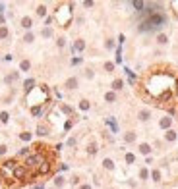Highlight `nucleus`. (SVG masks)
<instances>
[{
  "label": "nucleus",
  "instance_id": "obj_1",
  "mask_svg": "<svg viewBox=\"0 0 178 189\" xmlns=\"http://www.w3.org/2000/svg\"><path fill=\"white\" fill-rule=\"evenodd\" d=\"M172 83H174V79H172L170 74H167V71H155V74L147 79L145 87H147V91H149L155 98H161L163 95L170 93Z\"/></svg>",
  "mask_w": 178,
  "mask_h": 189
},
{
  "label": "nucleus",
  "instance_id": "obj_2",
  "mask_svg": "<svg viewBox=\"0 0 178 189\" xmlns=\"http://www.w3.org/2000/svg\"><path fill=\"white\" fill-rule=\"evenodd\" d=\"M167 23V18L163 16V14H151L147 19H143L141 21V25H139V31H155V29H159V27H163Z\"/></svg>",
  "mask_w": 178,
  "mask_h": 189
},
{
  "label": "nucleus",
  "instance_id": "obj_3",
  "mask_svg": "<svg viewBox=\"0 0 178 189\" xmlns=\"http://www.w3.org/2000/svg\"><path fill=\"white\" fill-rule=\"evenodd\" d=\"M47 98H49V89L44 85H41V87H33L31 91L27 93V102L29 104H44L47 102Z\"/></svg>",
  "mask_w": 178,
  "mask_h": 189
},
{
  "label": "nucleus",
  "instance_id": "obj_4",
  "mask_svg": "<svg viewBox=\"0 0 178 189\" xmlns=\"http://www.w3.org/2000/svg\"><path fill=\"white\" fill-rule=\"evenodd\" d=\"M16 168H18V162L16 160H6V162H2L0 164V178L2 180H14V172H16Z\"/></svg>",
  "mask_w": 178,
  "mask_h": 189
},
{
  "label": "nucleus",
  "instance_id": "obj_5",
  "mask_svg": "<svg viewBox=\"0 0 178 189\" xmlns=\"http://www.w3.org/2000/svg\"><path fill=\"white\" fill-rule=\"evenodd\" d=\"M56 19L62 27H68L70 25V19H72V10L70 8H58L56 10Z\"/></svg>",
  "mask_w": 178,
  "mask_h": 189
},
{
  "label": "nucleus",
  "instance_id": "obj_6",
  "mask_svg": "<svg viewBox=\"0 0 178 189\" xmlns=\"http://www.w3.org/2000/svg\"><path fill=\"white\" fill-rule=\"evenodd\" d=\"M66 87H68V89H76V87H78V79L76 77H70L66 81Z\"/></svg>",
  "mask_w": 178,
  "mask_h": 189
},
{
  "label": "nucleus",
  "instance_id": "obj_7",
  "mask_svg": "<svg viewBox=\"0 0 178 189\" xmlns=\"http://www.w3.org/2000/svg\"><path fill=\"white\" fill-rule=\"evenodd\" d=\"M149 151H151V147H149V145H145V143H141V145H139V152L149 154Z\"/></svg>",
  "mask_w": 178,
  "mask_h": 189
},
{
  "label": "nucleus",
  "instance_id": "obj_8",
  "mask_svg": "<svg viewBox=\"0 0 178 189\" xmlns=\"http://www.w3.org/2000/svg\"><path fill=\"white\" fill-rule=\"evenodd\" d=\"M31 23H33V21H31V18H23V19H21V25H23L25 29L31 27Z\"/></svg>",
  "mask_w": 178,
  "mask_h": 189
},
{
  "label": "nucleus",
  "instance_id": "obj_9",
  "mask_svg": "<svg viewBox=\"0 0 178 189\" xmlns=\"http://www.w3.org/2000/svg\"><path fill=\"white\" fill-rule=\"evenodd\" d=\"M83 41H76V45H74V50H83Z\"/></svg>",
  "mask_w": 178,
  "mask_h": 189
},
{
  "label": "nucleus",
  "instance_id": "obj_10",
  "mask_svg": "<svg viewBox=\"0 0 178 189\" xmlns=\"http://www.w3.org/2000/svg\"><path fill=\"white\" fill-rule=\"evenodd\" d=\"M33 85H35V81H33V79H27V81H25V89H27V91H31V89H33Z\"/></svg>",
  "mask_w": 178,
  "mask_h": 189
},
{
  "label": "nucleus",
  "instance_id": "obj_11",
  "mask_svg": "<svg viewBox=\"0 0 178 189\" xmlns=\"http://www.w3.org/2000/svg\"><path fill=\"white\" fill-rule=\"evenodd\" d=\"M176 139V131H167V141H174Z\"/></svg>",
  "mask_w": 178,
  "mask_h": 189
},
{
  "label": "nucleus",
  "instance_id": "obj_12",
  "mask_svg": "<svg viewBox=\"0 0 178 189\" xmlns=\"http://www.w3.org/2000/svg\"><path fill=\"white\" fill-rule=\"evenodd\" d=\"M170 125V118H163L161 120V127H168Z\"/></svg>",
  "mask_w": 178,
  "mask_h": 189
},
{
  "label": "nucleus",
  "instance_id": "obj_13",
  "mask_svg": "<svg viewBox=\"0 0 178 189\" xmlns=\"http://www.w3.org/2000/svg\"><path fill=\"white\" fill-rule=\"evenodd\" d=\"M37 133H39V135H47V127H44V125H39V127H37Z\"/></svg>",
  "mask_w": 178,
  "mask_h": 189
},
{
  "label": "nucleus",
  "instance_id": "obj_14",
  "mask_svg": "<svg viewBox=\"0 0 178 189\" xmlns=\"http://www.w3.org/2000/svg\"><path fill=\"white\" fill-rule=\"evenodd\" d=\"M105 98H107V102H114V98H116V97H114V93H107V97H105Z\"/></svg>",
  "mask_w": 178,
  "mask_h": 189
},
{
  "label": "nucleus",
  "instance_id": "obj_15",
  "mask_svg": "<svg viewBox=\"0 0 178 189\" xmlns=\"http://www.w3.org/2000/svg\"><path fill=\"white\" fill-rule=\"evenodd\" d=\"M122 85H124V83H122L120 79H116V81L112 83V87H114V89H122Z\"/></svg>",
  "mask_w": 178,
  "mask_h": 189
},
{
  "label": "nucleus",
  "instance_id": "obj_16",
  "mask_svg": "<svg viewBox=\"0 0 178 189\" xmlns=\"http://www.w3.org/2000/svg\"><path fill=\"white\" fill-rule=\"evenodd\" d=\"M147 118H149V112H147V110L139 112V120H147Z\"/></svg>",
  "mask_w": 178,
  "mask_h": 189
},
{
  "label": "nucleus",
  "instance_id": "obj_17",
  "mask_svg": "<svg viewBox=\"0 0 178 189\" xmlns=\"http://www.w3.org/2000/svg\"><path fill=\"white\" fill-rule=\"evenodd\" d=\"M31 114H33V116H39V114H41V106H33V108H31Z\"/></svg>",
  "mask_w": 178,
  "mask_h": 189
},
{
  "label": "nucleus",
  "instance_id": "obj_18",
  "mask_svg": "<svg viewBox=\"0 0 178 189\" xmlns=\"http://www.w3.org/2000/svg\"><path fill=\"white\" fill-rule=\"evenodd\" d=\"M54 183H56V187H60V185H64V178H60V176H58V178L54 180Z\"/></svg>",
  "mask_w": 178,
  "mask_h": 189
},
{
  "label": "nucleus",
  "instance_id": "obj_19",
  "mask_svg": "<svg viewBox=\"0 0 178 189\" xmlns=\"http://www.w3.org/2000/svg\"><path fill=\"white\" fill-rule=\"evenodd\" d=\"M132 6H134V8H138V10L145 8V4H143V2H132Z\"/></svg>",
  "mask_w": 178,
  "mask_h": 189
},
{
  "label": "nucleus",
  "instance_id": "obj_20",
  "mask_svg": "<svg viewBox=\"0 0 178 189\" xmlns=\"http://www.w3.org/2000/svg\"><path fill=\"white\" fill-rule=\"evenodd\" d=\"M14 79H18V74H12V75H8V77H6V83H12Z\"/></svg>",
  "mask_w": 178,
  "mask_h": 189
},
{
  "label": "nucleus",
  "instance_id": "obj_21",
  "mask_svg": "<svg viewBox=\"0 0 178 189\" xmlns=\"http://www.w3.org/2000/svg\"><path fill=\"white\" fill-rule=\"evenodd\" d=\"M6 35H8V29L6 27H0V39H4Z\"/></svg>",
  "mask_w": 178,
  "mask_h": 189
},
{
  "label": "nucleus",
  "instance_id": "obj_22",
  "mask_svg": "<svg viewBox=\"0 0 178 189\" xmlns=\"http://www.w3.org/2000/svg\"><path fill=\"white\" fill-rule=\"evenodd\" d=\"M44 12H47L44 6H39V8H37V14H39V16H44Z\"/></svg>",
  "mask_w": 178,
  "mask_h": 189
},
{
  "label": "nucleus",
  "instance_id": "obj_23",
  "mask_svg": "<svg viewBox=\"0 0 178 189\" xmlns=\"http://www.w3.org/2000/svg\"><path fill=\"white\" fill-rule=\"evenodd\" d=\"M20 137H21L23 141H29V139H31V133H27V131H25V133H21Z\"/></svg>",
  "mask_w": 178,
  "mask_h": 189
},
{
  "label": "nucleus",
  "instance_id": "obj_24",
  "mask_svg": "<svg viewBox=\"0 0 178 189\" xmlns=\"http://www.w3.org/2000/svg\"><path fill=\"white\" fill-rule=\"evenodd\" d=\"M29 66H31V64H29L27 60H23V62H21V69H23V71H25V69H29Z\"/></svg>",
  "mask_w": 178,
  "mask_h": 189
},
{
  "label": "nucleus",
  "instance_id": "obj_25",
  "mask_svg": "<svg viewBox=\"0 0 178 189\" xmlns=\"http://www.w3.org/2000/svg\"><path fill=\"white\" fill-rule=\"evenodd\" d=\"M105 69H107V71H112V69H114V64L107 62V64H105Z\"/></svg>",
  "mask_w": 178,
  "mask_h": 189
},
{
  "label": "nucleus",
  "instance_id": "obj_26",
  "mask_svg": "<svg viewBox=\"0 0 178 189\" xmlns=\"http://www.w3.org/2000/svg\"><path fill=\"white\" fill-rule=\"evenodd\" d=\"M153 180H155V181H159V180H161V172H157V170L153 172Z\"/></svg>",
  "mask_w": 178,
  "mask_h": 189
},
{
  "label": "nucleus",
  "instance_id": "obj_27",
  "mask_svg": "<svg viewBox=\"0 0 178 189\" xmlns=\"http://www.w3.org/2000/svg\"><path fill=\"white\" fill-rule=\"evenodd\" d=\"M79 106H81V110H87V108H89V102H87V100H81Z\"/></svg>",
  "mask_w": 178,
  "mask_h": 189
},
{
  "label": "nucleus",
  "instance_id": "obj_28",
  "mask_svg": "<svg viewBox=\"0 0 178 189\" xmlns=\"http://www.w3.org/2000/svg\"><path fill=\"white\" fill-rule=\"evenodd\" d=\"M25 154H29V149H21V151L18 152V156H25Z\"/></svg>",
  "mask_w": 178,
  "mask_h": 189
},
{
  "label": "nucleus",
  "instance_id": "obj_29",
  "mask_svg": "<svg viewBox=\"0 0 178 189\" xmlns=\"http://www.w3.org/2000/svg\"><path fill=\"white\" fill-rule=\"evenodd\" d=\"M134 139H136V135H134V133H128V135H126V141H130V143H132Z\"/></svg>",
  "mask_w": 178,
  "mask_h": 189
},
{
  "label": "nucleus",
  "instance_id": "obj_30",
  "mask_svg": "<svg viewBox=\"0 0 178 189\" xmlns=\"http://www.w3.org/2000/svg\"><path fill=\"white\" fill-rule=\"evenodd\" d=\"M50 35H52L50 29H44V31H43V37H50Z\"/></svg>",
  "mask_w": 178,
  "mask_h": 189
},
{
  "label": "nucleus",
  "instance_id": "obj_31",
  "mask_svg": "<svg viewBox=\"0 0 178 189\" xmlns=\"http://www.w3.org/2000/svg\"><path fill=\"white\" fill-rule=\"evenodd\" d=\"M0 120H2V122H8V114L2 112V114H0Z\"/></svg>",
  "mask_w": 178,
  "mask_h": 189
},
{
  "label": "nucleus",
  "instance_id": "obj_32",
  "mask_svg": "<svg viewBox=\"0 0 178 189\" xmlns=\"http://www.w3.org/2000/svg\"><path fill=\"white\" fill-rule=\"evenodd\" d=\"M126 162H128V164L134 162V154H126Z\"/></svg>",
  "mask_w": 178,
  "mask_h": 189
},
{
  "label": "nucleus",
  "instance_id": "obj_33",
  "mask_svg": "<svg viewBox=\"0 0 178 189\" xmlns=\"http://www.w3.org/2000/svg\"><path fill=\"white\" fill-rule=\"evenodd\" d=\"M109 125H110V129H112V131H116V124H114L112 120H109Z\"/></svg>",
  "mask_w": 178,
  "mask_h": 189
},
{
  "label": "nucleus",
  "instance_id": "obj_34",
  "mask_svg": "<svg viewBox=\"0 0 178 189\" xmlns=\"http://www.w3.org/2000/svg\"><path fill=\"white\" fill-rule=\"evenodd\" d=\"M105 166H107V168H112L114 164H112V160H109V158H107V160H105Z\"/></svg>",
  "mask_w": 178,
  "mask_h": 189
},
{
  "label": "nucleus",
  "instance_id": "obj_35",
  "mask_svg": "<svg viewBox=\"0 0 178 189\" xmlns=\"http://www.w3.org/2000/svg\"><path fill=\"white\" fill-rule=\"evenodd\" d=\"M25 41H27V42H31V41H33V35H31V33H27V35H25Z\"/></svg>",
  "mask_w": 178,
  "mask_h": 189
},
{
  "label": "nucleus",
  "instance_id": "obj_36",
  "mask_svg": "<svg viewBox=\"0 0 178 189\" xmlns=\"http://www.w3.org/2000/svg\"><path fill=\"white\" fill-rule=\"evenodd\" d=\"M157 41H159V42H167V37H165V35H159Z\"/></svg>",
  "mask_w": 178,
  "mask_h": 189
},
{
  "label": "nucleus",
  "instance_id": "obj_37",
  "mask_svg": "<svg viewBox=\"0 0 178 189\" xmlns=\"http://www.w3.org/2000/svg\"><path fill=\"white\" fill-rule=\"evenodd\" d=\"M139 176H141V178L145 180V178H147V170H141V172H139Z\"/></svg>",
  "mask_w": 178,
  "mask_h": 189
},
{
  "label": "nucleus",
  "instance_id": "obj_38",
  "mask_svg": "<svg viewBox=\"0 0 178 189\" xmlns=\"http://www.w3.org/2000/svg\"><path fill=\"white\" fill-rule=\"evenodd\" d=\"M6 152V147H0V154H4Z\"/></svg>",
  "mask_w": 178,
  "mask_h": 189
},
{
  "label": "nucleus",
  "instance_id": "obj_39",
  "mask_svg": "<svg viewBox=\"0 0 178 189\" xmlns=\"http://www.w3.org/2000/svg\"><path fill=\"white\" fill-rule=\"evenodd\" d=\"M81 189H91V187H89V185H83V187H81Z\"/></svg>",
  "mask_w": 178,
  "mask_h": 189
},
{
  "label": "nucleus",
  "instance_id": "obj_40",
  "mask_svg": "<svg viewBox=\"0 0 178 189\" xmlns=\"http://www.w3.org/2000/svg\"><path fill=\"white\" fill-rule=\"evenodd\" d=\"M176 85H178V81H176ZM176 93H178V87H176Z\"/></svg>",
  "mask_w": 178,
  "mask_h": 189
}]
</instances>
